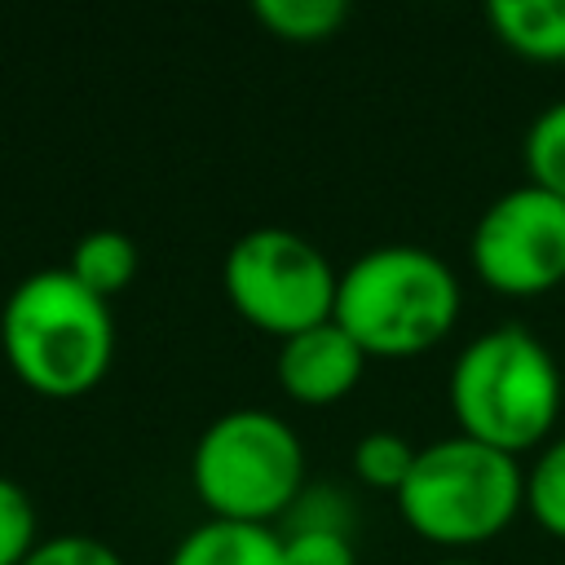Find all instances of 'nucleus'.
<instances>
[{
  "label": "nucleus",
  "instance_id": "nucleus-1",
  "mask_svg": "<svg viewBox=\"0 0 565 565\" xmlns=\"http://www.w3.org/2000/svg\"><path fill=\"white\" fill-rule=\"evenodd\" d=\"M0 349L9 371L40 397L71 402L93 393L115 358L110 300L62 269L22 278L0 309Z\"/></svg>",
  "mask_w": 565,
  "mask_h": 565
},
{
  "label": "nucleus",
  "instance_id": "nucleus-2",
  "mask_svg": "<svg viewBox=\"0 0 565 565\" xmlns=\"http://www.w3.org/2000/svg\"><path fill=\"white\" fill-rule=\"evenodd\" d=\"M331 318L366 358H419L450 335L459 318V278L419 243H384L340 274Z\"/></svg>",
  "mask_w": 565,
  "mask_h": 565
},
{
  "label": "nucleus",
  "instance_id": "nucleus-3",
  "mask_svg": "<svg viewBox=\"0 0 565 565\" xmlns=\"http://www.w3.org/2000/svg\"><path fill=\"white\" fill-rule=\"evenodd\" d=\"M450 415L463 437L512 459L543 446L561 415V371L552 349L525 327L477 335L450 366Z\"/></svg>",
  "mask_w": 565,
  "mask_h": 565
},
{
  "label": "nucleus",
  "instance_id": "nucleus-4",
  "mask_svg": "<svg viewBox=\"0 0 565 565\" xmlns=\"http://www.w3.org/2000/svg\"><path fill=\"white\" fill-rule=\"evenodd\" d=\"M393 499L424 543L477 547L499 539L525 508V472L512 455L455 433L415 455V468Z\"/></svg>",
  "mask_w": 565,
  "mask_h": 565
},
{
  "label": "nucleus",
  "instance_id": "nucleus-5",
  "mask_svg": "<svg viewBox=\"0 0 565 565\" xmlns=\"http://www.w3.org/2000/svg\"><path fill=\"white\" fill-rule=\"evenodd\" d=\"M190 481L212 521L269 525L305 494V446L269 411H225L199 433Z\"/></svg>",
  "mask_w": 565,
  "mask_h": 565
},
{
  "label": "nucleus",
  "instance_id": "nucleus-6",
  "mask_svg": "<svg viewBox=\"0 0 565 565\" xmlns=\"http://www.w3.org/2000/svg\"><path fill=\"white\" fill-rule=\"evenodd\" d=\"M221 282L243 322L265 335L291 340L318 322H331L340 274L305 234L260 225L230 247Z\"/></svg>",
  "mask_w": 565,
  "mask_h": 565
},
{
  "label": "nucleus",
  "instance_id": "nucleus-7",
  "mask_svg": "<svg viewBox=\"0 0 565 565\" xmlns=\"http://www.w3.org/2000/svg\"><path fill=\"white\" fill-rule=\"evenodd\" d=\"M477 278L512 300L543 296L565 282V199L543 185H516L499 194L468 243Z\"/></svg>",
  "mask_w": 565,
  "mask_h": 565
},
{
  "label": "nucleus",
  "instance_id": "nucleus-8",
  "mask_svg": "<svg viewBox=\"0 0 565 565\" xmlns=\"http://www.w3.org/2000/svg\"><path fill=\"white\" fill-rule=\"evenodd\" d=\"M362 371H366V353L335 318L282 340L278 349V384L300 406H331L349 397Z\"/></svg>",
  "mask_w": 565,
  "mask_h": 565
},
{
  "label": "nucleus",
  "instance_id": "nucleus-9",
  "mask_svg": "<svg viewBox=\"0 0 565 565\" xmlns=\"http://www.w3.org/2000/svg\"><path fill=\"white\" fill-rule=\"evenodd\" d=\"M168 565H282V534L207 516L172 547Z\"/></svg>",
  "mask_w": 565,
  "mask_h": 565
},
{
  "label": "nucleus",
  "instance_id": "nucleus-10",
  "mask_svg": "<svg viewBox=\"0 0 565 565\" xmlns=\"http://www.w3.org/2000/svg\"><path fill=\"white\" fill-rule=\"evenodd\" d=\"M486 22L516 57L565 62V0H490Z\"/></svg>",
  "mask_w": 565,
  "mask_h": 565
},
{
  "label": "nucleus",
  "instance_id": "nucleus-11",
  "mask_svg": "<svg viewBox=\"0 0 565 565\" xmlns=\"http://www.w3.org/2000/svg\"><path fill=\"white\" fill-rule=\"evenodd\" d=\"M66 274L84 282L93 296L110 300L137 278V243L124 230H88L75 238Z\"/></svg>",
  "mask_w": 565,
  "mask_h": 565
},
{
  "label": "nucleus",
  "instance_id": "nucleus-12",
  "mask_svg": "<svg viewBox=\"0 0 565 565\" xmlns=\"http://www.w3.org/2000/svg\"><path fill=\"white\" fill-rule=\"evenodd\" d=\"M252 18L287 44H322L344 26L349 4L344 0H256Z\"/></svg>",
  "mask_w": 565,
  "mask_h": 565
},
{
  "label": "nucleus",
  "instance_id": "nucleus-13",
  "mask_svg": "<svg viewBox=\"0 0 565 565\" xmlns=\"http://www.w3.org/2000/svg\"><path fill=\"white\" fill-rule=\"evenodd\" d=\"M415 455H419V450H415L402 433L380 428V433L358 437V446H353V472H358L362 486H375V490L397 494V490L406 486L411 468H415Z\"/></svg>",
  "mask_w": 565,
  "mask_h": 565
},
{
  "label": "nucleus",
  "instance_id": "nucleus-14",
  "mask_svg": "<svg viewBox=\"0 0 565 565\" xmlns=\"http://www.w3.org/2000/svg\"><path fill=\"white\" fill-rule=\"evenodd\" d=\"M525 508L552 539H565V437L547 441L525 472Z\"/></svg>",
  "mask_w": 565,
  "mask_h": 565
},
{
  "label": "nucleus",
  "instance_id": "nucleus-15",
  "mask_svg": "<svg viewBox=\"0 0 565 565\" xmlns=\"http://www.w3.org/2000/svg\"><path fill=\"white\" fill-rule=\"evenodd\" d=\"M525 172L530 185L565 199V97L552 102L525 132Z\"/></svg>",
  "mask_w": 565,
  "mask_h": 565
},
{
  "label": "nucleus",
  "instance_id": "nucleus-16",
  "mask_svg": "<svg viewBox=\"0 0 565 565\" xmlns=\"http://www.w3.org/2000/svg\"><path fill=\"white\" fill-rule=\"evenodd\" d=\"M35 508H31V494L0 477V565H22L35 547Z\"/></svg>",
  "mask_w": 565,
  "mask_h": 565
},
{
  "label": "nucleus",
  "instance_id": "nucleus-17",
  "mask_svg": "<svg viewBox=\"0 0 565 565\" xmlns=\"http://www.w3.org/2000/svg\"><path fill=\"white\" fill-rule=\"evenodd\" d=\"M282 565H358L340 525H296L282 534Z\"/></svg>",
  "mask_w": 565,
  "mask_h": 565
},
{
  "label": "nucleus",
  "instance_id": "nucleus-18",
  "mask_svg": "<svg viewBox=\"0 0 565 565\" xmlns=\"http://www.w3.org/2000/svg\"><path fill=\"white\" fill-rule=\"evenodd\" d=\"M22 565H124L119 552L93 534H53L31 547Z\"/></svg>",
  "mask_w": 565,
  "mask_h": 565
},
{
  "label": "nucleus",
  "instance_id": "nucleus-19",
  "mask_svg": "<svg viewBox=\"0 0 565 565\" xmlns=\"http://www.w3.org/2000/svg\"><path fill=\"white\" fill-rule=\"evenodd\" d=\"M441 565H477V561H441Z\"/></svg>",
  "mask_w": 565,
  "mask_h": 565
}]
</instances>
